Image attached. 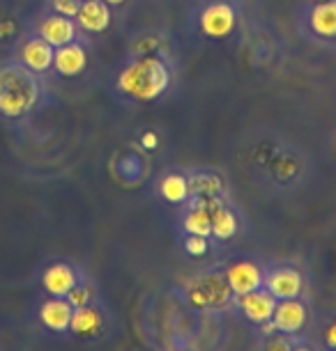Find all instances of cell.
<instances>
[{
	"mask_svg": "<svg viewBox=\"0 0 336 351\" xmlns=\"http://www.w3.org/2000/svg\"><path fill=\"white\" fill-rule=\"evenodd\" d=\"M311 3H325V0H311Z\"/></svg>",
	"mask_w": 336,
	"mask_h": 351,
	"instance_id": "cell-30",
	"label": "cell"
},
{
	"mask_svg": "<svg viewBox=\"0 0 336 351\" xmlns=\"http://www.w3.org/2000/svg\"><path fill=\"white\" fill-rule=\"evenodd\" d=\"M325 340H327V344L332 349H336V322L332 324V326L327 328V333H325Z\"/></svg>",
	"mask_w": 336,
	"mask_h": 351,
	"instance_id": "cell-26",
	"label": "cell"
},
{
	"mask_svg": "<svg viewBox=\"0 0 336 351\" xmlns=\"http://www.w3.org/2000/svg\"><path fill=\"white\" fill-rule=\"evenodd\" d=\"M46 5H49V10L56 12V14L74 19L78 8H81V0H46Z\"/></svg>",
	"mask_w": 336,
	"mask_h": 351,
	"instance_id": "cell-23",
	"label": "cell"
},
{
	"mask_svg": "<svg viewBox=\"0 0 336 351\" xmlns=\"http://www.w3.org/2000/svg\"><path fill=\"white\" fill-rule=\"evenodd\" d=\"M74 21L78 30L85 35H102L113 23V10L102 0H81V8L76 12Z\"/></svg>",
	"mask_w": 336,
	"mask_h": 351,
	"instance_id": "cell-9",
	"label": "cell"
},
{
	"mask_svg": "<svg viewBox=\"0 0 336 351\" xmlns=\"http://www.w3.org/2000/svg\"><path fill=\"white\" fill-rule=\"evenodd\" d=\"M102 328V313L92 306L74 308L69 322V330L78 337H90Z\"/></svg>",
	"mask_w": 336,
	"mask_h": 351,
	"instance_id": "cell-18",
	"label": "cell"
},
{
	"mask_svg": "<svg viewBox=\"0 0 336 351\" xmlns=\"http://www.w3.org/2000/svg\"><path fill=\"white\" fill-rule=\"evenodd\" d=\"M274 306H276V299L267 289H254V291H249V294L240 296L242 313L247 315V319H251L256 324L272 319Z\"/></svg>",
	"mask_w": 336,
	"mask_h": 351,
	"instance_id": "cell-14",
	"label": "cell"
},
{
	"mask_svg": "<svg viewBox=\"0 0 336 351\" xmlns=\"http://www.w3.org/2000/svg\"><path fill=\"white\" fill-rule=\"evenodd\" d=\"M141 56H157L168 60V39L161 32H141L131 39L129 44V58H141Z\"/></svg>",
	"mask_w": 336,
	"mask_h": 351,
	"instance_id": "cell-16",
	"label": "cell"
},
{
	"mask_svg": "<svg viewBox=\"0 0 336 351\" xmlns=\"http://www.w3.org/2000/svg\"><path fill=\"white\" fill-rule=\"evenodd\" d=\"M88 62H90V56L81 39H76V42H71V44H65V46H58L54 51V71L63 78L81 76L83 71L88 69Z\"/></svg>",
	"mask_w": 336,
	"mask_h": 351,
	"instance_id": "cell-8",
	"label": "cell"
},
{
	"mask_svg": "<svg viewBox=\"0 0 336 351\" xmlns=\"http://www.w3.org/2000/svg\"><path fill=\"white\" fill-rule=\"evenodd\" d=\"M78 282V271L67 262H54L42 271V287L49 296L65 299L67 291Z\"/></svg>",
	"mask_w": 336,
	"mask_h": 351,
	"instance_id": "cell-11",
	"label": "cell"
},
{
	"mask_svg": "<svg viewBox=\"0 0 336 351\" xmlns=\"http://www.w3.org/2000/svg\"><path fill=\"white\" fill-rule=\"evenodd\" d=\"M67 303L71 308H83V306H90V301H92V289H90V285H85V282H81L78 280L74 287H71L69 291H67Z\"/></svg>",
	"mask_w": 336,
	"mask_h": 351,
	"instance_id": "cell-22",
	"label": "cell"
},
{
	"mask_svg": "<svg viewBox=\"0 0 336 351\" xmlns=\"http://www.w3.org/2000/svg\"><path fill=\"white\" fill-rule=\"evenodd\" d=\"M223 276H226L230 291L237 294V296L249 294V291L262 287V271H260V267H258V264H254V262H247V260L230 264Z\"/></svg>",
	"mask_w": 336,
	"mask_h": 351,
	"instance_id": "cell-12",
	"label": "cell"
},
{
	"mask_svg": "<svg viewBox=\"0 0 336 351\" xmlns=\"http://www.w3.org/2000/svg\"><path fill=\"white\" fill-rule=\"evenodd\" d=\"M102 3H107L111 10L113 8H122V5H127V0H102Z\"/></svg>",
	"mask_w": 336,
	"mask_h": 351,
	"instance_id": "cell-28",
	"label": "cell"
},
{
	"mask_svg": "<svg viewBox=\"0 0 336 351\" xmlns=\"http://www.w3.org/2000/svg\"><path fill=\"white\" fill-rule=\"evenodd\" d=\"M230 287L226 276L221 274H203L189 282L187 296L196 308H221L230 299Z\"/></svg>",
	"mask_w": 336,
	"mask_h": 351,
	"instance_id": "cell-6",
	"label": "cell"
},
{
	"mask_svg": "<svg viewBox=\"0 0 336 351\" xmlns=\"http://www.w3.org/2000/svg\"><path fill=\"white\" fill-rule=\"evenodd\" d=\"M28 28L35 32V35L42 37L44 42H49L54 49L81 39V30H78L74 19L56 14V12H51V10L42 12V14L28 25Z\"/></svg>",
	"mask_w": 336,
	"mask_h": 351,
	"instance_id": "cell-5",
	"label": "cell"
},
{
	"mask_svg": "<svg viewBox=\"0 0 336 351\" xmlns=\"http://www.w3.org/2000/svg\"><path fill=\"white\" fill-rule=\"evenodd\" d=\"M272 322L281 333H298L306 324V308L298 299H283L274 306Z\"/></svg>",
	"mask_w": 336,
	"mask_h": 351,
	"instance_id": "cell-13",
	"label": "cell"
},
{
	"mask_svg": "<svg viewBox=\"0 0 336 351\" xmlns=\"http://www.w3.org/2000/svg\"><path fill=\"white\" fill-rule=\"evenodd\" d=\"M184 250H187L191 257H203L208 253V237L189 234L187 241H184Z\"/></svg>",
	"mask_w": 336,
	"mask_h": 351,
	"instance_id": "cell-24",
	"label": "cell"
},
{
	"mask_svg": "<svg viewBox=\"0 0 336 351\" xmlns=\"http://www.w3.org/2000/svg\"><path fill=\"white\" fill-rule=\"evenodd\" d=\"M304 25L320 44H336V0L311 3L304 14Z\"/></svg>",
	"mask_w": 336,
	"mask_h": 351,
	"instance_id": "cell-7",
	"label": "cell"
},
{
	"mask_svg": "<svg viewBox=\"0 0 336 351\" xmlns=\"http://www.w3.org/2000/svg\"><path fill=\"white\" fill-rule=\"evenodd\" d=\"M54 46L44 42L42 37L35 35L30 28L23 32L21 37L12 44V60L23 64L25 69H30L32 74L46 76L49 71H54Z\"/></svg>",
	"mask_w": 336,
	"mask_h": 351,
	"instance_id": "cell-4",
	"label": "cell"
},
{
	"mask_svg": "<svg viewBox=\"0 0 336 351\" xmlns=\"http://www.w3.org/2000/svg\"><path fill=\"white\" fill-rule=\"evenodd\" d=\"M262 285L276 301L283 299H298L302 294V274L291 267H279L262 278Z\"/></svg>",
	"mask_w": 336,
	"mask_h": 351,
	"instance_id": "cell-10",
	"label": "cell"
},
{
	"mask_svg": "<svg viewBox=\"0 0 336 351\" xmlns=\"http://www.w3.org/2000/svg\"><path fill=\"white\" fill-rule=\"evenodd\" d=\"M187 177H189V197H221L223 180L216 172L201 170V172H191Z\"/></svg>",
	"mask_w": 336,
	"mask_h": 351,
	"instance_id": "cell-17",
	"label": "cell"
},
{
	"mask_svg": "<svg viewBox=\"0 0 336 351\" xmlns=\"http://www.w3.org/2000/svg\"><path fill=\"white\" fill-rule=\"evenodd\" d=\"M46 101L44 76L32 74L16 60L0 62V122L21 124Z\"/></svg>",
	"mask_w": 336,
	"mask_h": 351,
	"instance_id": "cell-1",
	"label": "cell"
},
{
	"mask_svg": "<svg viewBox=\"0 0 336 351\" xmlns=\"http://www.w3.org/2000/svg\"><path fill=\"white\" fill-rule=\"evenodd\" d=\"M25 30H28V25L21 16L14 12L0 10V44H14Z\"/></svg>",
	"mask_w": 336,
	"mask_h": 351,
	"instance_id": "cell-21",
	"label": "cell"
},
{
	"mask_svg": "<svg viewBox=\"0 0 336 351\" xmlns=\"http://www.w3.org/2000/svg\"><path fill=\"white\" fill-rule=\"evenodd\" d=\"M71 313H74V308L69 306L67 299H60V296H51V299L44 301L42 308H39V319H42V324L49 330L63 333V330L69 328Z\"/></svg>",
	"mask_w": 336,
	"mask_h": 351,
	"instance_id": "cell-15",
	"label": "cell"
},
{
	"mask_svg": "<svg viewBox=\"0 0 336 351\" xmlns=\"http://www.w3.org/2000/svg\"><path fill=\"white\" fill-rule=\"evenodd\" d=\"M237 230H240V221H237L235 211L228 209L226 204L221 202L219 207L212 211V237L226 241L230 237L237 234Z\"/></svg>",
	"mask_w": 336,
	"mask_h": 351,
	"instance_id": "cell-20",
	"label": "cell"
},
{
	"mask_svg": "<svg viewBox=\"0 0 336 351\" xmlns=\"http://www.w3.org/2000/svg\"><path fill=\"white\" fill-rule=\"evenodd\" d=\"M265 351H291V344H288V340H283V337H274V340L267 342Z\"/></svg>",
	"mask_w": 336,
	"mask_h": 351,
	"instance_id": "cell-25",
	"label": "cell"
},
{
	"mask_svg": "<svg viewBox=\"0 0 336 351\" xmlns=\"http://www.w3.org/2000/svg\"><path fill=\"white\" fill-rule=\"evenodd\" d=\"M141 143H143V147L153 149V147H157V136L155 134H146V136L141 138Z\"/></svg>",
	"mask_w": 336,
	"mask_h": 351,
	"instance_id": "cell-27",
	"label": "cell"
},
{
	"mask_svg": "<svg viewBox=\"0 0 336 351\" xmlns=\"http://www.w3.org/2000/svg\"><path fill=\"white\" fill-rule=\"evenodd\" d=\"M291 351H311L309 347H298V349H291Z\"/></svg>",
	"mask_w": 336,
	"mask_h": 351,
	"instance_id": "cell-29",
	"label": "cell"
},
{
	"mask_svg": "<svg viewBox=\"0 0 336 351\" xmlns=\"http://www.w3.org/2000/svg\"><path fill=\"white\" fill-rule=\"evenodd\" d=\"M170 83H173V74H170L168 60L157 56H141L129 58L117 69L113 90L117 92V97L129 99V101L150 104L166 95Z\"/></svg>",
	"mask_w": 336,
	"mask_h": 351,
	"instance_id": "cell-2",
	"label": "cell"
},
{
	"mask_svg": "<svg viewBox=\"0 0 336 351\" xmlns=\"http://www.w3.org/2000/svg\"><path fill=\"white\" fill-rule=\"evenodd\" d=\"M159 193L170 204H182L189 200V177L182 172H168L159 182Z\"/></svg>",
	"mask_w": 336,
	"mask_h": 351,
	"instance_id": "cell-19",
	"label": "cell"
},
{
	"mask_svg": "<svg viewBox=\"0 0 336 351\" xmlns=\"http://www.w3.org/2000/svg\"><path fill=\"white\" fill-rule=\"evenodd\" d=\"M240 14L233 0H205L196 12V28L208 39H228L237 28Z\"/></svg>",
	"mask_w": 336,
	"mask_h": 351,
	"instance_id": "cell-3",
	"label": "cell"
}]
</instances>
